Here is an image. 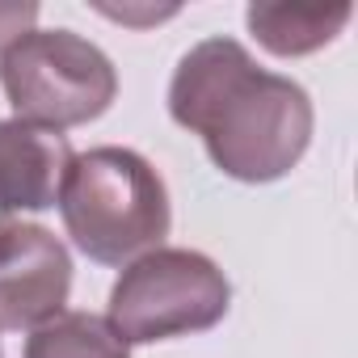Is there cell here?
I'll list each match as a JSON object with an SVG mask.
<instances>
[{"label": "cell", "instance_id": "1", "mask_svg": "<svg viewBox=\"0 0 358 358\" xmlns=\"http://www.w3.org/2000/svg\"><path fill=\"white\" fill-rule=\"evenodd\" d=\"M169 114L203 139L211 164L245 186L287 177L312 143V97L257 68L236 38H203L169 80Z\"/></svg>", "mask_w": 358, "mask_h": 358}, {"label": "cell", "instance_id": "2", "mask_svg": "<svg viewBox=\"0 0 358 358\" xmlns=\"http://www.w3.org/2000/svg\"><path fill=\"white\" fill-rule=\"evenodd\" d=\"M55 203L72 245L97 266H131L160 249L173 224L164 177L131 148L76 152Z\"/></svg>", "mask_w": 358, "mask_h": 358}, {"label": "cell", "instance_id": "3", "mask_svg": "<svg viewBox=\"0 0 358 358\" xmlns=\"http://www.w3.org/2000/svg\"><path fill=\"white\" fill-rule=\"evenodd\" d=\"M5 85L22 122L68 131L101 118L118 97L110 55L72 30H30L0 55Z\"/></svg>", "mask_w": 358, "mask_h": 358}, {"label": "cell", "instance_id": "4", "mask_svg": "<svg viewBox=\"0 0 358 358\" xmlns=\"http://www.w3.org/2000/svg\"><path fill=\"white\" fill-rule=\"evenodd\" d=\"M232 308L228 274L194 249H152L122 266L110 291V324L127 345L215 329Z\"/></svg>", "mask_w": 358, "mask_h": 358}, {"label": "cell", "instance_id": "5", "mask_svg": "<svg viewBox=\"0 0 358 358\" xmlns=\"http://www.w3.org/2000/svg\"><path fill=\"white\" fill-rule=\"evenodd\" d=\"M72 291V257L43 224L0 220V329L22 333L59 316Z\"/></svg>", "mask_w": 358, "mask_h": 358}, {"label": "cell", "instance_id": "6", "mask_svg": "<svg viewBox=\"0 0 358 358\" xmlns=\"http://www.w3.org/2000/svg\"><path fill=\"white\" fill-rule=\"evenodd\" d=\"M72 156L76 152L64 131L22 118L0 122V220L55 207Z\"/></svg>", "mask_w": 358, "mask_h": 358}, {"label": "cell", "instance_id": "7", "mask_svg": "<svg viewBox=\"0 0 358 358\" xmlns=\"http://www.w3.org/2000/svg\"><path fill=\"white\" fill-rule=\"evenodd\" d=\"M350 17H354L350 5H249L245 9L249 34L278 59H295L329 47L350 26Z\"/></svg>", "mask_w": 358, "mask_h": 358}, {"label": "cell", "instance_id": "8", "mask_svg": "<svg viewBox=\"0 0 358 358\" xmlns=\"http://www.w3.org/2000/svg\"><path fill=\"white\" fill-rule=\"evenodd\" d=\"M22 358H131L127 337L93 312H59L30 329Z\"/></svg>", "mask_w": 358, "mask_h": 358}, {"label": "cell", "instance_id": "9", "mask_svg": "<svg viewBox=\"0 0 358 358\" xmlns=\"http://www.w3.org/2000/svg\"><path fill=\"white\" fill-rule=\"evenodd\" d=\"M38 22V5H0V55H5L22 34H30Z\"/></svg>", "mask_w": 358, "mask_h": 358}, {"label": "cell", "instance_id": "10", "mask_svg": "<svg viewBox=\"0 0 358 358\" xmlns=\"http://www.w3.org/2000/svg\"><path fill=\"white\" fill-rule=\"evenodd\" d=\"M0 358H5V354H0Z\"/></svg>", "mask_w": 358, "mask_h": 358}]
</instances>
